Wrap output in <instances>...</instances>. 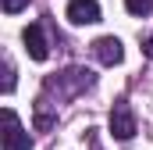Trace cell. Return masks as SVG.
<instances>
[{
	"mask_svg": "<svg viewBox=\"0 0 153 150\" xmlns=\"http://www.w3.org/2000/svg\"><path fill=\"white\" fill-rule=\"evenodd\" d=\"M93 82H96V75L89 72V68H68V72H61L57 79H46V89H53L57 100H64V97H75L82 89H89Z\"/></svg>",
	"mask_w": 153,
	"mask_h": 150,
	"instance_id": "1",
	"label": "cell"
},
{
	"mask_svg": "<svg viewBox=\"0 0 153 150\" xmlns=\"http://www.w3.org/2000/svg\"><path fill=\"white\" fill-rule=\"evenodd\" d=\"M68 22L71 25H93V22H100V4L96 0H68Z\"/></svg>",
	"mask_w": 153,
	"mask_h": 150,
	"instance_id": "5",
	"label": "cell"
},
{
	"mask_svg": "<svg viewBox=\"0 0 153 150\" xmlns=\"http://www.w3.org/2000/svg\"><path fill=\"white\" fill-rule=\"evenodd\" d=\"M22 7H29V0H4V11L7 14H18Z\"/></svg>",
	"mask_w": 153,
	"mask_h": 150,
	"instance_id": "10",
	"label": "cell"
},
{
	"mask_svg": "<svg viewBox=\"0 0 153 150\" xmlns=\"http://www.w3.org/2000/svg\"><path fill=\"white\" fill-rule=\"evenodd\" d=\"M22 39H25V50H29V57L32 61H46L50 57V46H46V36H43V25H29L25 32H22Z\"/></svg>",
	"mask_w": 153,
	"mask_h": 150,
	"instance_id": "6",
	"label": "cell"
},
{
	"mask_svg": "<svg viewBox=\"0 0 153 150\" xmlns=\"http://www.w3.org/2000/svg\"><path fill=\"white\" fill-rule=\"evenodd\" d=\"M125 7H128V14H135V18H146L153 11V0H125Z\"/></svg>",
	"mask_w": 153,
	"mask_h": 150,
	"instance_id": "8",
	"label": "cell"
},
{
	"mask_svg": "<svg viewBox=\"0 0 153 150\" xmlns=\"http://www.w3.org/2000/svg\"><path fill=\"white\" fill-rule=\"evenodd\" d=\"M4 93H14V64L4 61Z\"/></svg>",
	"mask_w": 153,
	"mask_h": 150,
	"instance_id": "9",
	"label": "cell"
},
{
	"mask_svg": "<svg viewBox=\"0 0 153 150\" xmlns=\"http://www.w3.org/2000/svg\"><path fill=\"white\" fill-rule=\"evenodd\" d=\"M93 150H100V143H96V136H93Z\"/></svg>",
	"mask_w": 153,
	"mask_h": 150,
	"instance_id": "12",
	"label": "cell"
},
{
	"mask_svg": "<svg viewBox=\"0 0 153 150\" xmlns=\"http://www.w3.org/2000/svg\"><path fill=\"white\" fill-rule=\"evenodd\" d=\"M111 132H114V140H121V143L135 136V114H132V107L125 100H117L114 107H111Z\"/></svg>",
	"mask_w": 153,
	"mask_h": 150,
	"instance_id": "3",
	"label": "cell"
},
{
	"mask_svg": "<svg viewBox=\"0 0 153 150\" xmlns=\"http://www.w3.org/2000/svg\"><path fill=\"white\" fill-rule=\"evenodd\" d=\"M4 150H32L29 132L18 125V114L11 107H4Z\"/></svg>",
	"mask_w": 153,
	"mask_h": 150,
	"instance_id": "2",
	"label": "cell"
},
{
	"mask_svg": "<svg viewBox=\"0 0 153 150\" xmlns=\"http://www.w3.org/2000/svg\"><path fill=\"white\" fill-rule=\"evenodd\" d=\"M93 57H96L100 64L114 68V64H121V57H125V46H121L117 36H100L96 43H93Z\"/></svg>",
	"mask_w": 153,
	"mask_h": 150,
	"instance_id": "4",
	"label": "cell"
},
{
	"mask_svg": "<svg viewBox=\"0 0 153 150\" xmlns=\"http://www.w3.org/2000/svg\"><path fill=\"white\" fill-rule=\"evenodd\" d=\"M143 50H146V57H153V36L143 39Z\"/></svg>",
	"mask_w": 153,
	"mask_h": 150,
	"instance_id": "11",
	"label": "cell"
},
{
	"mask_svg": "<svg viewBox=\"0 0 153 150\" xmlns=\"http://www.w3.org/2000/svg\"><path fill=\"white\" fill-rule=\"evenodd\" d=\"M53 122H57V114L50 111V104H46V100H39V104H36V129H39V132H46Z\"/></svg>",
	"mask_w": 153,
	"mask_h": 150,
	"instance_id": "7",
	"label": "cell"
}]
</instances>
